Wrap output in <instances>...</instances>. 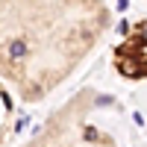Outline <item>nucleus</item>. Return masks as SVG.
Listing matches in <instances>:
<instances>
[{
	"label": "nucleus",
	"mask_w": 147,
	"mask_h": 147,
	"mask_svg": "<svg viewBox=\"0 0 147 147\" xmlns=\"http://www.w3.org/2000/svg\"><path fill=\"white\" fill-rule=\"evenodd\" d=\"M112 27L103 0H0V77L24 100L68 80Z\"/></svg>",
	"instance_id": "obj_1"
},
{
	"label": "nucleus",
	"mask_w": 147,
	"mask_h": 147,
	"mask_svg": "<svg viewBox=\"0 0 147 147\" xmlns=\"http://www.w3.org/2000/svg\"><path fill=\"white\" fill-rule=\"evenodd\" d=\"M115 65L124 77H147V24L132 32L115 53Z\"/></svg>",
	"instance_id": "obj_2"
}]
</instances>
